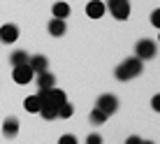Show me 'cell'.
Wrapping results in <instances>:
<instances>
[{
    "label": "cell",
    "mask_w": 160,
    "mask_h": 144,
    "mask_svg": "<svg viewBox=\"0 0 160 144\" xmlns=\"http://www.w3.org/2000/svg\"><path fill=\"white\" fill-rule=\"evenodd\" d=\"M142 58H137V56H132V58H125L123 63L116 68V79L118 81H125V79H132V77H137V75H142Z\"/></svg>",
    "instance_id": "cell-1"
},
{
    "label": "cell",
    "mask_w": 160,
    "mask_h": 144,
    "mask_svg": "<svg viewBox=\"0 0 160 144\" xmlns=\"http://www.w3.org/2000/svg\"><path fill=\"white\" fill-rule=\"evenodd\" d=\"M107 9L116 21H125L130 16V0H107Z\"/></svg>",
    "instance_id": "cell-2"
},
{
    "label": "cell",
    "mask_w": 160,
    "mask_h": 144,
    "mask_svg": "<svg viewBox=\"0 0 160 144\" xmlns=\"http://www.w3.org/2000/svg\"><path fill=\"white\" fill-rule=\"evenodd\" d=\"M135 51H137V58L151 60V58H156L158 47H156V42H153V40H139V42H137V47H135Z\"/></svg>",
    "instance_id": "cell-3"
},
{
    "label": "cell",
    "mask_w": 160,
    "mask_h": 144,
    "mask_svg": "<svg viewBox=\"0 0 160 144\" xmlns=\"http://www.w3.org/2000/svg\"><path fill=\"white\" fill-rule=\"evenodd\" d=\"M95 107L102 109L107 116H112V114L118 109V100H116V95H112V93H104V95L98 98V105H95Z\"/></svg>",
    "instance_id": "cell-4"
},
{
    "label": "cell",
    "mask_w": 160,
    "mask_h": 144,
    "mask_svg": "<svg viewBox=\"0 0 160 144\" xmlns=\"http://www.w3.org/2000/svg\"><path fill=\"white\" fill-rule=\"evenodd\" d=\"M32 75L35 72L30 70V65L28 63H21V65H14V72H12V77H14V81L16 84H30V79H32Z\"/></svg>",
    "instance_id": "cell-5"
},
{
    "label": "cell",
    "mask_w": 160,
    "mask_h": 144,
    "mask_svg": "<svg viewBox=\"0 0 160 144\" xmlns=\"http://www.w3.org/2000/svg\"><path fill=\"white\" fill-rule=\"evenodd\" d=\"M19 40V28H16L14 23H5L2 28H0V42L5 44H12Z\"/></svg>",
    "instance_id": "cell-6"
},
{
    "label": "cell",
    "mask_w": 160,
    "mask_h": 144,
    "mask_svg": "<svg viewBox=\"0 0 160 144\" xmlns=\"http://www.w3.org/2000/svg\"><path fill=\"white\" fill-rule=\"evenodd\" d=\"M44 100L58 107V105H63L68 98H65V93L60 91V88H53V86H51V88H47V91H44ZM44 100H42V102H44Z\"/></svg>",
    "instance_id": "cell-7"
},
{
    "label": "cell",
    "mask_w": 160,
    "mask_h": 144,
    "mask_svg": "<svg viewBox=\"0 0 160 144\" xmlns=\"http://www.w3.org/2000/svg\"><path fill=\"white\" fill-rule=\"evenodd\" d=\"M16 132H19V119H16V116L5 119V123H2V135L7 137V140H12V137H16Z\"/></svg>",
    "instance_id": "cell-8"
},
{
    "label": "cell",
    "mask_w": 160,
    "mask_h": 144,
    "mask_svg": "<svg viewBox=\"0 0 160 144\" xmlns=\"http://www.w3.org/2000/svg\"><path fill=\"white\" fill-rule=\"evenodd\" d=\"M86 14L91 16V19H100V16L104 14V3H100V0H91V3L86 5Z\"/></svg>",
    "instance_id": "cell-9"
},
{
    "label": "cell",
    "mask_w": 160,
    "mask_h": 144,
    "mask_svg": "<svg viewBox=\"0 0 160 144\" xmlns=\"http://www.w3.org/2000/svg\"><path fill=\"white\" fill-rule=\"evenodd\" d=\"M28 65H30L32 72H44V70H49V60L44 58V56H28Z\"/></svg>",
    "instance_id": "cell-10"
},
{
    "label": "cell",
    "mask_w": 160,
    "mask_h": 144,
    "mask_svg": "<svg viewBox=\"0 0 160 144\" xmlns=\"http://www.w3.org/2000/svg\"><path fill=\"white\" fill-rule=\"evenodd\" d=\"M53 84H56V77H53L49 70L37 72V86H40V88H44V91H47V88H51Z\"/></svg>",
    "instance_id": "cell-11"
},
{
    "label": "cell",
    "mask_w": 160,
    "mask_h": 144,
    "mask_svg": "<svg viewBox=\"0 0 160 144\" xmlns=\"http://www.w3.org/2000/svg\"><path fill=\"white\" fill-rule=\"evenodd\" d=\"M40 114H42L47 121H53V119L58 116V107H56V105H51V102H47V100H44V102L40 105Z\"/></svg>",
    "instance_id": "cell-12"
},
{
    "label": "cell",
    "mask_w": 160,
    "mask_h": 144,
    "mask_svg": "<svg viewBox=\"0 0 160 144\" xmlns=\"http://www.w3.org/2000/svg\"><path fill=\"white\" fill-rule=\"evenodd\" d=\"M49 33H51L53 37H60L65 33V19H56V16H53V21H49Z\"/></svg>",
    "instance_id": "cell-13"
},
{
    "label": "cell",
    "mask_w": 160,
    "mask_h": 144,
    "mask_svg": "<svg viewBox=\"0 0 160 144\" xmlns=\"http://www.w3.org/2000/svg\"><path fill=\"white\" fill-rule=\"evenodd\" d=\"M40 105H42V100L37 95H28L23 100V107H26V112H40Z\"/></svg>",
    "instance_id": "cell-14"
},
{
    "label": "cell",
    "mask_w": 160,
    "mask_h": 144,
    "mask_svg": "<svg viewBox=\"0 0 160 144\" xmlns=\"http://www.w3.org/2000/svg\"><path fill=\"white\" fill-rule=\"evenodd\" d=\"M53 16H56V19H68L70 16V5L68 3H56L53 5Z\"/></svg>",
    "instance_id": "cell-15"
},
{
    "label": "cell",
    "mask_w": 160,
    "mask_h": 144,
    "mask_svg": "<svg viewBox=\"0 0 160 144\" xmlns=\"http://www.w3.org/2000/svg\"><path fill=\"white\" fill-rule=\"evenodd\" d=\"M88 121H91L93 126H102L104 121H107V114H104L102 109H98V107H95V109L91 112V116H88Z\"/></svg>",
    "instance_id": "cell-16"
},
{
    "label": "cell",
    "mask_w": 160,
    "mask_h": 144,
    "mask_svg": "<svg viewBox=\"0 0 160 144\" xmlns=\"http://www.w3.org/2000/svg\"><path fill=\"white\" fill-rule=\"evenodd\" d=\"M9 63H12V65H21V63H28V54H26L23 49H19V51H14L12 56H9Z\"/></svg>",
    "instance_id": "cell-17"
},
{
    "label": "cell",
    "mask_w": 160,
    "mask_h": 144,
    "mask_svg": "<svg viewBox=\"0 0 160 144\" xmlns=\"http://www.w3.org/2000/svg\"><path fill=\"white\" fill-rule=\"evenodd\" d=\"M72 114H74V109H72V105H70L68 100H65L63 105H58V116L60 119H70Z\"/></svg>",
    "instance_id": "cell-18"
},
{
    "label": "cell",
    "mask_w": 160,
    "mask_h": 144,
    "mask_svg": "<svg viewBox=\"0 0 160 144\" xmlns=\"http://www.w3.org/2000/svg\"><path fill=\"white\" fill-rule=\"evenodd\" d=\"M151 23L156 26V28H160V9H156V12L151 14Z\"/></svg>",
    "instance_id": "cell-19"
},
{
    "label": "cell",
    "mask_w": 160,
    "mask_h": 144,
    "mask_svg": "<svg viewBox=\"0 0 160 144\" xmlns=\"http://www.w3.org/2000/svg\"><path fill=\"white\" fill-rule=\"evenodd\" d=\"M88 144H100L102 142V137L100 135H98V132H93V135H88V140H86Z\"/></svg>",
    "instance_id": "cell-20"
},
{
    "label": "cell",
    "mask_w": 160,
    "mask_h": 144,
    "mask_svg": "<svg viewBox=\"0 0 160 144\" xmlns=\"http://www.w3.org/2000/svg\"><path fill=\"white\" fill-rule=\"evenodd\" d=\"M60 144H77V140H74V135H63L60 137Z\"/></svg>",
    "instance_id": "cell-21"
},
{
    "label": "cell",
    "mask_w": 160,
    "mask_h": 144,
    "mask_svg": "<svg viewBox=\"0 0 160 144\" xmlns=\"http://www.w3.org/2000/svg\"><path fill=\"white\" fill-rule=\"evenodd\" d=\"M151 105H153V109H156V112H160V95H153Z\"/></svg>",
    "instance_id": "cell-22"
},
{
    "label": "cell",
    "mask_w": 160,
    "mask_h": 144,
    "mask_svg": "<svg viewBox=\"0 0 160 144\" xmlns=\"http://www.w3.org/2000/svg\"><path fill=\"white\" fill-rule=\"evenodd\" d=\"M139 142H142V140H139V137H135V135H132L130 140H128V144H139Z\"/></svg>",
    "instance_id": "cell-23"
}]
</instances>
